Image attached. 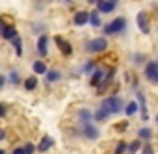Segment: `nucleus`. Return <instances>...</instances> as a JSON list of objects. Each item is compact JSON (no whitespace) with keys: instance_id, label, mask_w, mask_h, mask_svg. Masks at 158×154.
<instances>
[{"instance_id":"11","label":"nucleus","mask_w":158,"mask_h":154,"mask_svg":"<svg viewBox=\"0 0 158 154\" xmlns=\"http://www.w3.org/2000/svg\"><path fill=\"white\" fill-rule=\"evenodd\" d=\"M52 145H54V139H52L50 136H45V137L39 141V145H37V150H39V152H47V150H48Z\"/></svg>"},{"instance_id":"38","label":"nucleus","mask_w":158,"mask_h":154,"mask_svg":"<svg viewBox=\"0 0 158 154\" xmlns=\"http://www.w3.org/2000/svg\"><path fill=\"white\" fill-rule=\"evenodd\" d=\"M67 2H71V0H67Z\"/></svg>"},{"instance_id":"24","label":"nucleus","mask_w":158,"mask_h":154,"mask_svg":"<svg viewBox=\"0 0 158 154\" xmlns=\"http://www.w3.org/2000/svg\"><path fill=\"white\" fill-rule=\"evenodd\" d=\"M127 148H128V143L121 141V143L115 147V154H125V152H127Z\"/></svg>"},{"instance_id":"14","label":"nucleus","mask_w":158,"mask_h":154,"mask_svg":"<svg viewBox=\"0 0 158 154\" xmlns=\"http://www.w3.org/2000/svg\"><path fill=\"white\" fill-rule=\"evenodd\" d=\"M8 80H10L11 86H19V84H21V76H19V71H17V69H11V71H10Z\"/></svg>"},{"instance_id":"12","label":"nucleus","mask_w":158,"mask_h":154,"mask_svg":"<svg viewBox=\"0 0 158 154\" xmlns=\"http://www.w3.org/2000/svg\"><path fill=\"white\" fill-rule=\"evenodd\" d=\"M2 37H4L6 41H13V39L17 37V30H15V26L6 24V28H4V32H2Z\"/></svg>"},{"instance_id":"23","label":"nucleus","mask_w":158,"mask_h":154,"mask_svg":"<svg viewBox=\"0 0 158 154\" xmlns=\"http://www.w3.org/2000/svg\"><path fill=\"white\" fill-rule=\"evenodd\" d=\"M139 147H141V143L136 139V141H132V143H128V148H127V152L128 154H136L138 150H139Z\"/></svg>"},{"instance_id":"19","label":"nucleus","mask_w":158,"mask_h":154,"mask_svg":"<svg viewBox=\"0 0 158 154\" xmlns=\"http://www.w3.org/2000/svg\"><path fill=\"white\" fill-rule=\"evenodd\" d=\"M13 47H15V52H17V56H23V41H21V37L17 35L13 41H10Z\"/></svg>"},{"instance_id":"20","label":"nucleus","mask_w":158,"mask_h":154,"mask_svg":"<svg viewBox=\"0 0 158 154\" xmlns=\"http://www.w3.org/2000/svg\"><path fill=\"white\" fill-rule=\"evenodd\" d=\"M78 117H80V121H84V124H86V123H88V121H89L93 115H91V111H89L88 108H84V110H80V111H78Z\"/></svg>"},{"instance_id":"2","label":"nucleus","mask_w":158,"mask_h":154,"mask_svg":"<svg viewBox=\"0 0 158 154\" xmlns=\"http://www.w3.org/2000/svg\"><path fill=\"white\" fill-rule=\"evenodd\" d=\"M108 48V41L104 37H97V39H91L86 43V50L91 52V54H99V52H104Z\"/></svg>"},{"instance_id":"27","label":"nucleus","mask_w":158,"mask_h":154,"mask_svg":"<svg viewBox=\"0 0 158 154\" xmlns=\"http://www.w3.org/2000/svg\"><path fill=\"white\" fill-rule=\"evenodd\" d=\"M93 69H95V63H93V61H88V63L84 65V72H86V74H89Z\"/></svg>"},{"instance_id":"22","label":"nucleus","mask_w":158,"mask_h":154,"mask_svg":"<svg viewBox=\"0 0 158 154\" xmlns=\"http://www.w3.org/2000/svg\"><path fill=\"white\" fill-rule=\"evenodd\" d=\"M125 111H127V115H128V117L136 115V111H138V104H136V102H128V104H127V108H125Z\"/></svg>"},{"instance_id":"13","label":"nucleus","mask_w":158,"mask_h":154,"mask_svg":"<svg viewBox=\"0 0 158 154\" xmlns=\"http://www.w3.org/2000/svg\"><path fill=\"white\" fill-rule=\"evenodd\" d=\"M47 45H48V39H47V35H39V39H37V52H39V56H47Z\"/></svg>"},{"instance_id":"33","label":"nucleus","mask_w":158,"mask_h":154,"mask_svg":"<svg viewBox=\"0 0 158 154\" xmlns=\"http://www.w3.org/2000/svg\"><path fill=\"white\" fill-rule=\"evenodd\" d=\"M4 137H6V132H4V130H2V128H0V141H2V139H4Z\"/></svg>"},{"instance_id":"6","label":"nucleus","mask_w":158,"mask_h":154,"mask_svg":"<svg viewBox=\"0 0 158 154\" xmlns=\"http://www.w3.org/2000/svg\"><path fill=\"white\" fill-rule=\"evenodd\" d=\"M54 41H56V45H58V48L61 50L63 56H71L73 54V47H71L69 41H65L63 37H54Z\"/></svg>"},{"instance_id":"37","label":"nucleus","mask_w":158,"mask_h":154,"mask_svg":"<svg viewBox=\"0 0 158 154\" xmlns=\"http://www.w3.org/2000/svg\"><path fill=\"white\" fill-rule=\"evenodd\" d=\"M156 123H158V115H156Z\"/></svg>"},{"instance_id":"17","label":"nucleus","mask_w":158,"mask_h":154,"mask_svg":"<svg viewBox=\"0 0 158 154\" xmlns=\"http://www.w3.org/2000/svg\"><path fill=\"white\" fill-rule=\"evenodd\" d=\"M35 87H37V78H35V76H30V78H26V80H24V89L34 91Z\"/></svg>"},{"instance_id":"4","label":"nucleus","mask_w":158,"mask_h":154,"mask_svg":"<svg viewBox=\"0 0 158 154\" xmlns=\"http://www.w3.org/2000/svg\"><path fill=\"white\" fill-rule=\"evenodd\" d=\"M145 76L152 84H158V61H149L145 65Z\"/></svg>"},{"instance_id":"18","label":"nucleus","mask_w":158,"mask_h":154,"mask_svg":"<svg viewBox=\"0 0 158 154\" xmlns=\"http://www.w3.org/2000/svg\"><path fill=\"white\" fill-rule=\"evenodd\" d=\"M47 71H48V69H47V65H45L43 61H35V63H34V72H35V74H47Z\"/></svg>"},{"instance_id":"15","label":"nucleus","mask_w":158,"mask_h":154,"mask_svg":"<svg viewBox=\"0 0 158 154\" xmlns=\"http://www.w3.org/2000/svg\"><path fill=\"white\" fill-rule=\"evenodd\" d=\"M61 78V74H60V71L58 69H50V71H47V82H58Z\"/></svg>"},{"instance_id":"1","label":"nucleus","mask_w":158,"mask_h":154,"mask_svg":"<svg viewBox=\"0 0 158 154\" xmlns=\"http://www.w3.org/2000/svg\"><path fill=\"white\" fill-rule=\"evenodd\" d=\"M101 108L102 110H106L110 115L114 113H119L121 111V108H123V102H121V99L119 97H110V99H106V100H102L101 102Z\"/></svg>"},{"instance_id":"8","label":"nucleus","mask_w":158,"mask_h":154,"mask_svg":"<svg viewBox=\"0 0 158 154\" xmlns=\"http://www.w3.org/2000/svg\"><path fill=\"white\" fill-rule=\"evenodd\" d=\"M82 134H84L88 139H97V137H99V130H97L95 126H91L89 123H86V124L82 126Z\"/></svg>"},{"instance_id":"5","label":"nucleus","mask_w":158,"mask_h":154,"mask_svg":"<svg viewBox=\"0 0 158 154\" xmlns=\"http://www.w3.org/2000/svg\"><path fill=\"white\" fill-rule=\"evenodd\" d=\"M136 22H138V28H139L143 34H149V32H151V21H149V15H147L145 11H139V13H138Z\"/></svg>"},{"instance_id":"10","label":"nucleus","mask_w":158,"mask_h":154,"mask_svg":"<svg viewBox=\"0 0 158 154\" xmlns=\"http://www.w3.org/2000/svg\"><path fill=\"white\" fill-rule=\"evenodd\" d=\"M73 21H74L76 26H84V24L89 21V13H88V11H76Z\"/></svg>"},{"instance_id":"35","label":"nucleus","mask_w":158,"mask_h":154,"mask_svg":"<svg viewBox=\"0 0 158 154\" xmlns=\"http://www.w3.org/2000/svg\"><path fill=\"white\" fill-rule=\"evenodd\" d=\"M88 2H91V4H97V2H99V0H88Z\"/></svg>"},{"instance_id":"21","label":"nucleus","mask_w":158,"mask_h":154,"mask_svg":"<svg viewBox=\"0 0 158 154\" xmlns=\"http://www.w3.org/2000/svg\"><path fill=\"white\" fill-rule=\"evenodd\" d=\"M108 115H110V113H108L106 110H102V108H99V110H97V111L93 113V119H95V121H104V119H106Z\"/></svg>"},{"instance_id":"26","label":"nucleus","mask_w":158,"mask_h":154,"mask_svg":"<svg viewBox=\"0 0 158 154\" xmlns=\"http://www.w3.org/2000/svg\"><path fill=\"white\" fill-rule=\"evenodd\" d=\"M127 128H128V123H127V121H123V123H117V124H115V130H117V132H125Z\"/></svg>"},{"instance_id":"36","label":"nucleus","mask_w":158,"mask_h":154,"mask_svg":"<svg viewBox=\"0 0 158 154\" xmlns=\"http://www.w3.org/2000/svg\"><path fill=\"white\" fill-rule=\"evenodd\" d=\"M0 154H6V152H4V150H0Z\"/></svg>"},{"instance_id":"9","label":"nucleus","mask_w":158,"mask_h":154,"mask_svg":"<svg viewBox=\"0 0 158 154\" xmlns=\"http://www.w3.org/2000/svg\"><path fill=\"white\" fill-rule=\"evenodd\" d=\"M104 76H106V72H104V69H95V72H93V76H91V86L93 87H97V84H102L104 82Z\"/></svg>"},{"instance_id":"7","label":"nucleus","mask_w":158,"mask_h":154,"mask_svg":"<svg viewBox=\"0 0 158 154\" xmlns=\"http://www.w3.org/2000/svg\"><path fill=\"white\" fill-rule=\"evenodd\" d=\"M115 2H117V0H99V2H97V10L102 11V13H112L114 8H115Z\"/></svg>"},{"instance_id":"29","label":"nucleus","mask_w":158,"mask_h":154,"mask_svg":"<svg viewBox=\"0 0 158 154\" xmlns=\"http://www.w3.org/2000/svg\"><path fill=\"white\" fill-rule=\"evenodd\" d=\"M34 150H35V147H34L32 143H26V145H24V152H26V154H34Z\"/></svg>"},{"instance_id":"31","label":"nucleus","mask_w":158,"mask_h":154,"mask_svg":"<svg viewBox=\"0 0 158 154\" xmlns=\"http://www.w3.org/2000/svg\"><path fill=\"white\" fill-rule=\"evenodd\" d=\"M11 154H26V152H24V147H15L11 150Z\"/></svg>"},{"instance_id":"34","label":"nucleus","mask_w":158,"mask_h":154,"mask_svg":"<svg viewBox=\"0 0 158 154\" xmlns=\"http://www.w3.org/2000/svg\"><path fill=\"white\" fill-rule=\"evenodd\" d=\"M4 82H6V80H4V76H0V89L4 87Z\"/></svg>"},{"instance_id":"28","label":"nucleus","mask_w":158,"mask_h":154,"mask_svg":"<svg viewBox=\"0 0 158 154\" xmlns=\"http://www.w3.org/2000/svg\"><path fill=\"white\" fill-rule=\"evenodd\" d=\"M8 115V106L4 102H0V117H6Z\"/></svg>"},{"instance_id":"25","label":"nucleus","mask_w":158,"mask_h":154,"mask_svg":"<svg viewBox=\"0 0 158 154\" xmlns=\"http://www.w3.org/2000/svg\"><path fill=\"white\" fill-rule=\"evenodd\" d=\"M138 136H139L141 139H151V136H152V134H151V130H149V128H141V130L138 132Z\"/></svg>"},{"instance_id":"32","label":"nucleus","mask_w":158,"mask_h":154,"mask_svg":"<svg viewBox=\"0 0 158 154\" xmlns=\"http://www.w3.org/2000/svg\"><path fill=\"white\" fill-rule=\"evenodd\" d=\"M4 28H6V24H4L2 17H0V37H2V32H4Z\"/></svg>"},{"instance_id":"30","label":"nucleus","mask_w":158,"mask_h":154,"mask_svg":"<svg viewBox=\"0 0 158 154\" xmlns=\"http://www.w3.org/2000/svg\"><path fill=\"white\" fill-rule=\"evenodd\" d=\"M141 154H152V147H151V145H143Z\"/></svg>"},{"instance_id":"16","label":"nucleus","mask_w":158,"mask_h":154,"mask_svg":"<svg viewBox=\"0 0 158 154\" xmlns=\"http://www.w3.org/2000/svg\"><path fill=\"white\" fill-rule=\"evenodd\" d=\"M89 22H91V26H95V28H99V26L102 24L99 11H91V13H89Z\"/></svg>"},{"instance_id":"3","label":"nucleus","mask_w":158,"mask_h":154,"mask_svg":"<svg viewBox=\"0 0 158 154\" xmlns=\"http://www.w3.org/2000/svg\"><path fill=\"white\" fill-rule=\"evenodd\" d=\"M125 26H127L125 17H117V19H114L108 26H104V34H108V35H112V34H121V32L125 30Z\"/></svg>"}]
</instances>
